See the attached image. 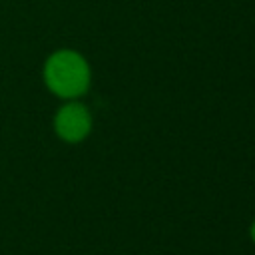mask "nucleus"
Listing matches in <instances>:
<instances>
[{"instance_id": "f257e3e1", "label": "nucleus", "mask_w": 255, "mask_h": 255, "mask_svg": "<svg viewBox=\"0 0 255 255\" xmlns=\"http://www.w3.org/2000/svg\"><path fill=\"white\" fill-rule=\"evenodd\" d=\"M40 78L48 94L60 102L82 100L88 96L94 80L92 64L76 48H56L52 50L40 68Z\"/></svg>"}, {"instance_id": "f03ea898", "label": "nucleus", "mask_w": 255, "mask_h": 255, "mask_svg": "<svg viewBox=\"0 0 255 255\" xmlns=\"http://www.w3.org/2000/svg\"><path fill=\"white\" fill-rule=\"evenodd\" d=\"M52 131L68 145L84 143L94 131V114L82 100L62 102L52 116Z\"/></svg>"}, {"instance_id": "7ed1b4c3", "label": "nucleus", "mask_w": 255, "mask_h": 255, "mask_svg": "<svg viewBox=\"0 0 255 255\" xmlns=\"http://www.w3.org/2000/svg\"><path fill=\"white\" fill-rule=\"evenodd\" d=\"M247 235H249V241L255 245V219L249 223V229H247Z\"/></svg>"}]
</instances>
